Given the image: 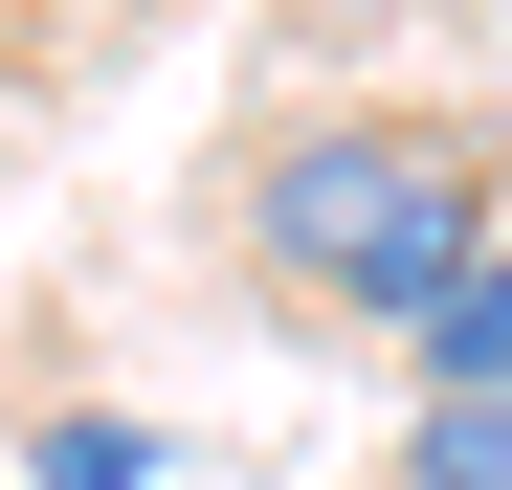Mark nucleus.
<instances>
[{"label":"nucleus","mask_w":512,"mask_h":490,"mask_svg":"<svg viewBox=\"0 0 512 490\" xmlns=\"http://www.w3.org/2000/svg\"><path fill=\"white\" fill-rule=\"evenodd\" d=\"M490 223H512V179L468 112H290L245 156V290L334 312V335H423L490 268Z\"/></svg>","instance_id":"nucleus-1"},{"label":"nucleus","mask_w":512,"mask_h":490,"mask_svg":"<svg viewBox=\"0 0 512 490\" xmlns=\"http://www.w3.org/2000/svg\"><path fill=\"white\" fill-rule=\"evenodd\" d=\"M401 357H423V401H468V379H512V223H490V268H468L446 312H423Z\"/></svg>","instance_id":"nucleus-2"},{"label":"nucleus","mask_w":512,"mask_h":490,"mask_svg":"<svg viewBox=\"0 0 512 490\" xmlns=\"http://www.w3.org/2000/svg\"><path fill=\"white\" fill-rule=\"evenodd\" d=\"M401 490H512V379L423 401V424H401Z\"/></svg>","instance_id":"nucleus-3"},{"label":"nucleus","mask_w":512,"mask_h":490,"mask_svg":"<svg viewBox=\"0 0 512 490\" xmlns=\"http://www.w3.org/2000/svg\"><path fill=\"white\" fill-rule=\"evenodd\" d=\"M179 446L156 424H112V401H67V424H23V490H156Z\"/></svg>","instance_id":"nucleus-4"},{"label":"nucleus","mask_w":512,"mask_h":490,"mask_svg":"<svg viewBox=\"0 0 512 490\" xmlns=\"http://www.w3.org/2000/svg\"><path fill=\"white\" fill-rule=\"evenodd\" d=\"M334 23H423V0H334Z\"/></svg>","instance_id":"nucleus-5"}]
</instances>
